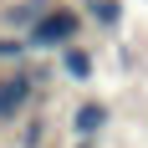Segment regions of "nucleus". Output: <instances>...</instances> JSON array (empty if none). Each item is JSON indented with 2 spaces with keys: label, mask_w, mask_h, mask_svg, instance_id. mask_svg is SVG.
<instances>
[{
  "label": "nucleus",
  "mask_w": 148,
  "mask_h": 148,
  "mask_svg": "<svg viewBox=\"0 0 148 148\" xmlns=\"http://www.w3.org/2000/svg\"><path fill=\"white\" fill-rule=\"evenodd\" d=\"M82 36V15L66 10V5H51V10L26 31V46L31 51H61V46H72Z\"/></svg>",
  "instance_id": "nucleus-1"
},
{
  "label": "nucleus",
  "mask_w": 148,
  "mask_h": 148,
  "mask_svg": "<svg viewBox=\"0 0 148 148\" xmlns=\"http://www.w3.org/2000/svg\"><path fill=\"white\" fill-rule=\"evenodd\" d=\"M31 97H36V77H31V72L0 77V123H15V118L31 107Z\"/></svg>",
  "instance_id": "nucleus-2"
},
{
  "label": "nucleus",
  "mask_w": 148,
  "mask_h": 148,
  "mask_svg": "<svg viewBox=\"0 0 148 148\" xmlns=\"http://www.w3.org/2000/svg\"><path fill=\"white\" fill-rule=\"evenodd\" d=\"M107 118H112V107L97 102V97L77 102V112H72V138H77V143H97V133L107 128Z\"/></svg>",
  "instance_id": "nucleus-3"
},
{
  "label": "nucleus",
  "mask_w": 148,
  "mask_h": 148,
  "mask_svg": "<svg viewBox=\"0 0 148 148\" xmlns=\"http://www.w3.org/2000/svg\"><path fill=\"white\" fill-rule=\"evenodd\" d=\"M61 72H66V77H72V82H87V77H92V51H87V46H61Z\"/></svg>",
  "instance_id": "nucleus-4"
},
{
  "label": "nucleus",
  "mask_w": 148,
  "mask_h": 148,
  "mask_svg": "<svg viewBox=\"0 0 148 148\" xmlns=\"http://www.w3.org/2000/svg\"><path fill=\"white\" fill-rule=\"evenodd\" d=\"M87 15L97 21V26H107V31H112V26L123 21V5H118V0H92V5H87Z\"/></svg>",
  "instance_id": "nucleus-5"
},
{
  "label": "nucleus",
  "mask_w": 148,
  "mask_h": 148,
  "mask_svg": "<svg viewBox=\"0 0 148 148\" xmlns=\"http://www.w3.org/2000/svg\"><path fill=\"white\" fill-rule=\"evenodd\" d=\"M41 143H46V123H31L26 138H21V148H41Z\"/></svg>",
  "instance_id": "nucleus-6"
},
{
  "label": "nucleus",
  "mask_w": 148,
  "mask_h": 148,
  "mask_svg": "<svg viewBox=\"0 0 148 148\" xmlns=\"http://www.w3.org/2000/svg\"><path fill=\"white\" fill-rule=\"evenodd\" d=\"M77 148H97V143H77Z\"/></svg>",
  "instance_id": "nucleus-7"
}]
</instances>
